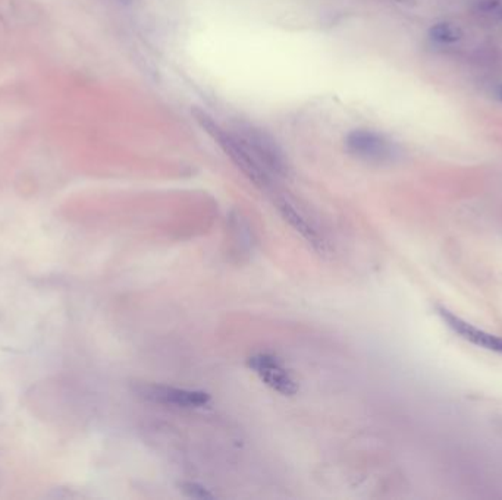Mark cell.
I'll return each instance as SVG.
<instances>
[{
    "label": "cell",
    "mask_w": 502,
    "mask_h": 500,
    "mask_svg": "<svg viewBox=\"0 0 502 500\" xmlns=\"http://www.w3.org/2000/svg\"><path fill=\"white\" fill-rule=\"evenodd\" d=\"M193 116L202 127L223 150L227 156L235 163V166L253 182L256 187L266 189L272 185V178L265 172V169L251 156L250 150L241 141V138L234 132L223 130L217 122L213 120L205 110L193 109Z\"/></svg>",
    "instance_id": "1"
},
{
    "label": "cell",
    "mask_w": 502,
    "mask_h": 500,
    "mask_svg": "<svg viewBox=\"0 0 502 500\" xmlns=\"http://www.w3.org/2000/svg\"><path fill=\"white\" fill-rule=\"evenodd\" d=\"M234 132L241 138L245 147L250 150L251 156L265 169V172L273 179L284 178L288 175V162L285 155L267 132L255 127H240Z\"/></svg>",
    "instance_id": "2"
},
{
    "label": "cell",
    "mask_w": 502,
    "mask_h": 500,
    "mask_svg": "<svg viewBox=\"0 0 502 500\" xmlns=\"http://www.w3.org/2000/svg\"><path fill=\"white\" fill-rule=\"evenodd\" d=\"M344 142L351 156L367 163H394L401 157V150L394 141L372 130H353Z\"/></svg>",
    "instance_id": "3"
},
{
    "label": "cell",
    "mask_w": 502,
    "mask_h": 500,
    "mask_svg": "<svg viewBox=\"0 0 502 500\" xmlns=\"http://www.w3.org/2000/svg\"><path fill=\"white\" fill-rule=\"evenodd\" d=\"M135 392L145 401L177 408H200L209 404L210 396L202 390L180 389L165 385H140Z\"/></svg>",
    "instance_id": "4"
},
{
    "label": "cell",
    "mask_w": 502,
    "mask_h": 500,
    "mask_svg": "<svg viewBox=\"0 0 502 500\" xmlns=\"http://www.w3.org/2000/svg\"><path fill=\"white\" fill-rule=\"evenodd\" d=\"M247 367L255 371L260 380L284 396H292L298 392V385L285 365L270 354H256L247 360Z\"/></svg>",
    "instance_id": "5"
},
{
    "label": "cell",
    "mask_w": 502,
    "mask_h": 500,
    "mask_svg": "<svg viewBox=\"0 0 502 500\" xmlns=\"http://www.w3.org/2000/svg\"><path fill=\"white\" fill-rule=\"evenodd\" d=\"M438 314L442 318V321L446 324V328L449 330H453L466 342L483 348L486 351L502 355V336L489 333L478 326H474V324L466 321L464 318H461L453 311H449L445 307H439Z\"/></svg>",
    "instance_id": "6"
},
{
    "label": "cell",
    "mask_w": 502,
    "mask_h": 500,
    "mask_svg": "<svg viewBox=\"0 0 502 500\" xmlns=\"http://www.w3.org/2000/svg\"><path fill=\"white\" fill-rule=\"evenodd\" d=\"M276 206H278L280 213L282 214V217L285 219V222H288L291 226L303 236L313 248L319 249V251H323L324 249V239L320 235V232L314 228V224L312 222H309V219L301 213L292 203H290L288 199L281 198L276 202Z\"/></svg>",
    "instance_id": "7"
},
{
    "label": "cell",
    "mask_w": 502,
    "mask_h": 500,
    "mask_svg": "<svg viewBox=\"0 0 502 500\" xmlns=\"http://www.w3.org/2000/svg\"><path fill=\"white\" fill-rule=\"evenodd\" d=\"M429 36L436 43H442V44H448V43H456L463 37L461 30L457 27V25H451V24H436L431 28Z\"/></svg>",
    "instance_id": "8"
},
{
    "label": "cell",
    "mask_w": 502,
    "mask_h": 500,
    "mask_svg": "<svg viewBox=\"0 0 502 500\" xmlns=\"http://www.w3.org/2000/svg\"><path fill=\"white\" fill-rule=\"evenodd\" d=\"M181 490L193 499H213L215 494L210 493L206 487L195 484V483H183L181 484Z\"/></svg>",
    "instance_id": "9"
},
{
    "label": "cell",
    "mask_w": 502,
    "mask_h": 500,
    "mask_svg": "<svg viewBox=\"0 0 502 500\" xmlns=\"http://www.w3.org/2000/svg\"><path fill=\"white\" fill-rule=\"evenodd\" d=\"M492 94H493L495 98H498V100H501V102H502V84L495 85L493 90H492Z\"/></svg>",
    "instance_id": "10"
},
{
    "label": "cell",
    "mask_w": 502,
    "mask_h": 500,
    "mask_svg": "<svg viewBox=\"0 0 502 500\" xmlns=\"http://www.w3.org/2000/svg\"><path fill=\"white\" fill-rule=\"evenodd\" d=\"M496 15H499L501 18H502V9H498V14Z\"/></svg>",
    "instance_id": "11"
},
{
    "label": "cell",
    "mask_w": 502,
    "mask_h": 500,
    "mask_svg": "<svg viewBox=\"0 0 502 500\" xmlns=\"http://www.w3.org/2000/svg\"><path fill=\"white\" fill-rule=\"evenodd\" d=\"M121 2H123V4H127V2H130V0H121Z\"/></svg>",
    "instance_id": "12"
}]
</instances>
